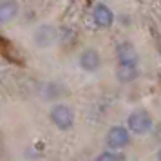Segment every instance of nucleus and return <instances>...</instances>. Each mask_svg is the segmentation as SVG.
I'll return each instance as SVG.
<instances>
[{"label": "nucleus", "mask_w": 161, "mask_h": 161, "mask_svg": "<svg viewBox=\"0 0 161 161\" xmlns=\"http://www.w3.org/2000/svg\"><path fill=\"white\" fill-rule=\"evenodd\" d=\"M123 159V156L119 152H112V150H103L96 156L94 161H121Z\"/></svg>", "instance_id": "nucleus-10"}, {"label": "nucleus", "mask_w": 161, "mask_h": 161, "mask_svg": "<svg viewBox=\"0 0 161 161\" xmlns=\"http://www.w3.org/2000/svg\"><path fill=\"white\" fill-rule=\"evenodd\" d=\"M78 64L85 73H96L102 67V54L96 51L94 47H87V49L81 51Z\"/></svg>", "instance_id": "nucleus-6"}, {"label": "nucleus", "mask_w": 161, "mask_h": 161, "mask_svg": "<svg viewBox=\"0 0 161 161\" xmlns=\"http://www.w3.org/2000/svg\"><path fill=\"white\" fill-rule=\"evenodd\" d=\"M127 130L130 132V134H136V136H145L148 132L152 130L154 127V119L150 116V112H147V110H134L129 114L127 118Z\"/></svg>", "instance_id": "nucleus-1"}, {"label": "nucleus", "mask_w": 161, "mask_h": 161, "mask_svg": "<svg viewBox=\"0 0 161 161\" xmlns=\"http://www.w3.org/2000/svg\"><path fill=\"white\" fill-rule=\"evenodd\" d=\"M116 56H118V65L125 67H138L139 64V54L136 47L130 42H121L116 47Z\"/></svg>", "instance_id": "nucleus-4"}, {"label": "nucleus", "mask_w": 161, "mask_h": 161, "mask_svg": "<svg viewBox=\"0 0 161 161\" xmlns=\"http://www.w3.org/2000/svg\"><path fill=\"white\" fill-rule=\"evenodd\" d=\"M138 76H139V67H125V65L116 67V78L121 83H130Z\"/></svg>", "instance_id": "nucleus-9"}, {"label": "nucleus", "mask_w": 161, "mask_h": 161, "mask_svg": "<svg viewBox=\"0 0 161 161\" xmlns=\"http://www.w3.org/2000/svg\"><path fill=\"white\" fill-rule=\"evenodd\" d=\"M92 22L98 29H109L114 24V11L103 2L96 4L92 8Z\"/></svg>", "instance_id": "nucleus-5"}, {"label": "nucleus", "mask_w": 161, "mask_h": 161, "mask_svg": "<svg viewBox=\"0 0 161 161\" xmlns=\"http://www.w3.org/2000/svg\"><path fill=\"white\" fill-rule=\"evenodd\" d=\"M58 38V33L53 25H40L36 31H35V42H36L38 47H51Z\"/></svg>", "instance_id": "nucleus-7"}, {"label": "nucleus", "mask_w": 161, "mask_h": 161, "mask_svg": "<svg viewBox=\"0 0 161 161\" xmlns=\"http://www.w3.org/2000/svg\"><path fill=\"white\" fill-rule=\"evenodd\" d=\"M132 136L130 132L127 130V127L123 125H114L107 130V136H105V143H107V148L112 150V152H119L127 147L130 145Z\"/></svg>", "instance_id": "nucleus-3"}, {"label": "nucleus", "mask_w": 161, "mask_h": 161, "mask_svg": "<svg viewBox=\"0 0 161 161\" xmlns=\"http://www.w3.org/2000/svg\"><path fill=\"white\" fill-rule=\"evenodd\" d=\"M49 119L58 130H71L74 125V112L65 103H54L49 110Z\"/></svg>", "instance_id": "nucleus-2"}, {"label": "nucleus", "mask_w": 161, "mask_h": 161, "mask_svg": "<svg viewBox=\"0 0 161 161\" xmlns=\"http://www.w3.org/2000/svg\"><path fill=\"white\" fill-rule=\"evenodd\" d=\"M18 11H20V8L15 0H2L0 2V25L13 22L18 16Z\"/></svg>", "instance_id": "nucleus-8"}, {"label": "nucleus", "mask_w": 161, "mask_h": 161, "mask_svg": "<svg viewBox=\"0 0 161 161\" xmlns=\"http://www.w3.org/2000/svg\"><path fill=\"white\" fill-rule=\"evenodd\" d=\"M156 158H158V161H161V147L158 148V154H156Z\"/></svg>", "instance_id": "nucleus-11"}]
</instances>
